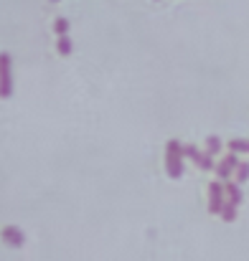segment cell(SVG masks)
Listing matches in <instances>:
<instances>
[{
	"label": "cell",
	"mask_w": 249,
	"mask_h": 261,
	"mask_svg": "<svg viewBox=\"0 0 249 261\" xmlns=\"http://www.w3.org/2000/svg\"><path fill=\"white\" fill-rule=\"evenodd\" d=\"M166 170L170 177L183 175V145L178 140H170L166 145Z\"/></svg>",
	"instance_id": "obj_1"
},
{
	"label": "cell",
	"mask_w": 249,
	"mask_h": 261,
	"mask_svg": "<svg viewBox=\"0 0 249 261\" xmlns=\"http://www.w3.org/2000/svg\"><path fill=\"white\" fill-rule=\"evenodd\" d=\"M13 94V59L10 54H0V99Z\"/></svg>",
	"instance_id": "obj_2"
},
{
	"label": "cell",
	"mask_w": 249,
	"mask_h": 261,
	"mask_svg": "<svg viewBox=\"0 0 249 261\" xmlns=\"http://www.w3.org/2000/svg\"><path fill=\"white\" fill-rule=\"evenodd\" d=\"M183 158H188L196 168H201V170H214L216 165H214V155H209V152H201L196 145H183Z\"/></svg>",
	"instance_id": "obj_3"
},
{
	"label": "cell",
	"mask_w": 249,
	"mask_h": 261,
	"mask_svg": "<svg viewBox=\"0 0 249 261\" xmlns=\"http://www.w3.org/2000/svg\"><path fill=\"white\" fill-rule=\"evenodd\" d=\"M224 200H227V193H224V182L216 180L209 185V211L211 213H221L224 208Z\"/></svg>",
	"instance_id": "obj_4"
},
{
	"label": "cell",
	"mask_w": 249,
	"mask_h": 261,
	"mask_svg": "<svg viewBox=\"0 0 249 261\" xmlns=\"http://www.w3.org/2000/svg\"><path fill=\"white\" fill-rule=\"evenodd\" d=\"M237 165H239V158H237V152H229V155H224V160H221V163H219L214 170H216V175H219V180H221V182H227V180L234 175Z\"/></svg>",
	"instance_id": "obj_5"
},
{
	"label": "cell",
	"mask_w": 249,
	"mask_h": 261,
	"mask_svg": "<svg viewBox=\"0 0 249 261\" xmlns=\"http://www.w3.org/2000/svg\"><path fill=\"white\" fill-rule=\"evenodd\" d=\"M0 239H3L8 246H13V249L23 246V241H26L23 231H20V228H15V226H5V228H3V233H0Z\"/></svg>",
	"instance_id": "obj_6"
},
{
	"label": "cell",
	"mask_w": 249,
	"mask_h": 261,
	"mask_svg": "<svg viewBox=\"0 0 249 261\" xmlns=\"http://www.w3.org/2000/svg\"><path fill=\"white\" fill-rule=\"evenodd\" d=\"M224 193H227V203H234V205L242 203V188H239V182L227 180L224 182Z\"/></svg>",
	"instance_id": "obj_7"
},
{
	"label": "cell",
	"mask_w": 249,
	"mask_h": 261,
	"mask_svg": "<svg viewBox=\"0 0 249 261\" xmlns=\"http://www.w3.org/2000/svg\"><path fill=\"white\" fill-rule=\"evenodd\" d=\"M56 51H59L61 56H72V51H74V43H72V38H69V36H61V38H56Z\"/></svg>",
	"instance_id": "obj_8"
},
{
	"label": "cell",
	"mask_w": 249,
	"mask_h": 261,
	"mask_svg": "<svg viewBox=\"0 0 249 261\" xmlns=\"http://www.w3.org/2000/svg\"><path fill=\"white\" fill-rule=\"evenodd\" d=\"M54 33H56V38H61V36H69V18L59 15V18L54 20Z\"/></svg>",
	"instance_id": "obj_9"
},
{
	"label": "cell",
	"mask_w": 249,
	"mask_h": 261,
	"mask_svg": "<svg viewBox=\"0 0 249 261\" xmlns=\"http://www.w3.org/2000/svg\"><path fill=\"white\" fill-rule=\"evenodd\" d=\"M221 150H224V142H221L216 135H211V137L206 140V152H209V155H219Z\"/></svg>",
	"instance_id": "obj_10"
},
{
	"label": "cell",
	"mask_w": 249,
	"mask_h": 261,
	"mask_svg": "<svg viewBox=\"0 0 249 261\" xmlns=\"http://www.w3.org/2000/svg\"><path fill=\"white\" fill-rule=\"evenodd\" d=\"M221 218H224L227 223H232V221L237 218V205H234V203H227V200H224V208H221Z\"/></svg>",
	"instance_id": "obj_11"
},
{
	"label": "cell",
	"mask_w": 249,
	"mask_h": 261,
	"mask_svg": "<svg viewBox=\"0 0 249 261\" xmlns=\"http://www.w3.org/2000/svg\"><path fill=\"white\" fill-rule=\"evenodd\" d=\"M229 152H237V155L249 152V140H232L229 142Z\"/></svg>",
	"instance_id": "obj_12"
},
{
	"label": "cell",
	"mask_w": 249,
	"mask_h": 261,
	"mask_svg": "<svg viewBox=\"0 0 249 261\" xmlns=\"http://www.w3.org/2000/svg\"><path fill=\"white\" fill-rule=\"evenodd\" d=\"M234 177H237V182L242 185V182H247L249 180V163H239L237 165V170H234Z\"/></svg>",
	"instance_id": "obj_13"
}]
</instances>
